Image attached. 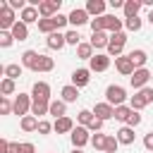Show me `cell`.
<instances>
[{
	"label": "cell",
	"instance_id": "6da1fadb",
	"mask_svg": "<svg viewBox=\"0 0 153 153\" xmlns=\"http://www.w3.org/2000/svg\"><path fill=\"white\" fill-rule=\"evenodd\" d=\"M127 98H129V96H127L124 86H120V84H110V86L105 88V103H110L112 108L124 105V100H127Z\"/></svg>",
	"mask_w": 153,
	"mask_h": 153
},
{
	"label": "cell",
	"instance_id": "7a4b0ae2",
	"mask_svg": "<svg viewBox=\"0 0 153 153\" xmlns=\"http://www.w3.org/2000/svg\"><path fill=\"white\" fill-rule=\"evenodd\" d=\"M124 43H127V33L120 31V33H110V45H108V55L110 57H122L124 55Z\"/></svg>",
	"mask_w": 153,
	"mask_h": 153
},
{
	"label": "cell",
	"instance_id": "3957f363",
	"mask_svg": "<svg viewBox=\"0 0 153 153\" xmlns=\"http://www.w3.org/2000/svg\"><path fill=\"white\" fill-rule=\"evenodd\" d=\"M17 22H19V19H17L14 10H12L7 2H2V5H0V31H12V26H14Z\"/></svg>",
	"mask_w": 153,
	"mask_h": 153
},
{
	"label": "cell",
	"instance_id": "277c9868",
	"mask_svg": "<svg viewBox=\"0 0 153 153\" xmlns=\"http://www.w3.org/2000/svg\"><path fill=\"white\" fill-rule=\"evenodd\" d=\"M31 105H33V98H31L29 93H19V96H14V115H19V117L31 115Z\"/></svg>",
	"mask_w": 153,
	"mask_h": 153
},
{
	"label": "cell",
	"instance_id": "5b68a950",
	"mask_svg": "<svg viewBox=\"0 0 153 153\" xmlns=\"http://www.w3.org/2000/svg\"><path fill=\"white\" fill-rule=\"evenodd\" d=\"M60 7H62V0H43L38 5V14L41 19H53L55 14H60Z\"/></svg>",
	"mask_w": 153,
	"mask_h": 153
},
{
	"label": "cell",
	"instance_id": "8992f818",
	"mask_svg": "<svg viewBox=\"0 0 153 153\" xmlns=\"http://www.w3.org/2000/svg\"><path fill=\"white\" fill-rule=\"evenodd\" d=\"M69 139H72L74 148H84L86 143H91V131H88V127H74V131L69 134Z\"/></svg>",
	"mask_w": 153,
	"mask_h": 153
},
{
	"label": "cell",
	"instance_id": "52a82bcc",
	"mask_svg": "<svg viewBox=\"0 0 153 153\" xmlns=\"http://www.w3.org/2000/svg\"><path fill=\"white\" fill-rule=\"evenodd\" d=\"M151 76H153V74H151V69H146V67H143V69H136V72L129 76V84H131L136 91H141V88H146V86H148Z\"/></svg>",
	"mask_w": 153,
	"mask_h": 153
},
{
	"label": "cell",
	"instance_id": "ba28073f",
	"mask_svg": "<svg viewBox=\"0 0 153 153\" xmlns=\"http://www.w3.org/2000/svg\"><path fill=\"white\" fill-rule=\"evenodd\" d=\"M110 60H112V57H110L108 53H96V55L88 60V69H91V72H105V69L110 67Z\"/></svg>",
	"mask_w": 153,
	"mask_h": 153
},
{
	"label": "cell",
	"instance_id": "9c48e42d",
	"mask_svg": "<svg viewBox=\"0 0 153 153\" xmlns=\"http://www.w3.org/2000/svg\"><path fill=\"white\" fill-rule=\"evenodd\" d=\"M67 17H69V24H72L74 29H79V26H84V24H91V17H88V12H86L84 7H74Z\"/></svg>",
	"mask_w": 153,
	"mask_h": 153
},
{
	"label": "cell",
	"instance_id": "30bf717a",
	"mask_svg": "<svg viewBox=\"0 0 153 153\" xmlns=\"http://www.w3.org/2000/svg\"><path fill=\"white\" fill-rule=\"evenodd\" d=\"M88 81H91V69H88V67H79V69L72 72V84H74L76 88L88 86Z\"/></svg>",
	"mask_w": 153,
	"mask_h": 153
},
{
	"label": "cell",
	"instance_id": "8fae6325",
	"mask_svg": "<svg viewBox=\"0 0 153 153\" xmlns=\"http://www.w3.org/2000/svg\"><path fill=\"white\" fill-rule=\"evenodd\" d=\"M31 98L33 100H50V84L48 81H36L31 86Z\"/></svg>",
	"mask_w": 153,
	"mask_h": 153
},
{
	"label": "cell",
	"instance_id": "7c38bea8",
	"mask_svg": "<svg viewBox=\"0 0 153 153\" xmlns=\"http://www.w3.org/2000/svg\"><path fill=\"white\" fill-rule=\"evenodd\" d=\"M19 22H24L26 26H29V24H38V22H41L38 7H33V5H26V7L19 12Z\"/></svg>",
	"mask_w": 153,
	"mask_h": 153
},
{
	"label": "cell",
	"instance_id": "4fadbf2b",
	"mask_svg": "<svg viewBox=\"0 0 153 153\" xmlns=\"http://www.w3.org/2000/svg\"><path fill=\"white\" fill-rule=\"evenodd\" d=\"M124 26V19H117L115 14H103V29L108 33H120Z\"/></svg>",
	"mask_w": 153,
	"mask_h": 153
},
{
	"label": "cell",
	"instance_id": "5bb4252c",
	"mask_svg": "<svg viewBox=\"0 0 153 153\" xmlns=\"http://www.w3.org/2000/svg\"><path fill=\"white\" fill-rule=\"evenodd\" d=\"M115 67H117V72H120L122 76H131V74L136 72V67H134V62H131V57H129V55L117 57V60H115Z\"/></svg>",
	"mask_w": 153,
	"mask_h": 153
},
{
	"label": "cell",
	"instance_id": "9a60e30c",
	"mask_svg": "<svg viewBox=\"0 0 153 153\" xmlns=\"http://www.w3.org/2000/svg\"><path fill=\"white\" fill-rule=\"evenodd\" d=\"M93 115H96L98 120H103V122H105V120L115 117V108H112L110 103H105V100H103V103H96V105H93Z\"/></svg>",
	"mask_w": 153,
	"mask_h": 153
},
{
	"label": "cell",
	"instance_id": "2e32d148",
	"mask_svg": "<svg viewBox=\"0 0 153 153\" xmlns=\"http://www.w3.org/2000/svg\"><path fill=\"white\" fill-rule=\"evenodd\" d=\"M45 45H48L50 50H62V48L67 45V38H65L62 31H55V33H50V36L45 38Z\"/></svg>",
	"mask_w": 153,
	"mask_h": 153
},
{
	"label": "cell",
	"instance_id": "e0dca14e",
	"mask_svg": "<svg viewBox=\"0 0 153 153\" xmlns=\"http://www.w3.org/2000/svg\"><path fill=\"white\" fill-rule=\"evenodd\" d=\"M88 43L93 45V50H100V48H105V50H108V45H110V33H108V31L91 33V41H88Z\"/></svg>",
	"mask_w": 153,
	"mask_h": 153
},
{
	"label": "cell",
	"instance_id": "ac0fdd59",
	"mask_svg": "<svg viewBox=\"0 0 153 153\" xmlns=\"http://www.w3.org/2000/svg\"><path fill=\"white\" fill-rule=\"evenodd\" d=\"M19 57H22V60H19V62H22V67L33 72V67L38 65V57H41V53H36V50H24Z\"/></svg>",
	"mask_w": 153,
	"mask_h": 153
},
{
	"label": "cell",
	"instance_id": "d6986e66",
	"mask_svg": "<svg viewBox=\"0 0 153 153\" xmlns=\"http://www.w3.org/2000/svg\"><path fill=\"white\" fill-rule=\"evenodd\" d=\"M115 136H117V141H120L122 146H131V143H134V139H136L134 129H131V127H127V124H124V127H120V129L115 131Z\"/></svg>",
	"mask_w": 153,
	"mask_h": 153
},
{
	"label": "cell",
	"instance_id": "ffe728a7",
	"mask_svg": "<svg viewBox=\"0 0 153 153\" xmlns=\"http://www.w3.org/2000/svg\"><path fill=\"white\" fill-rule=\"evenodd\" d=\"M84 10L88 12L91 19H96V17H103V14H105V2H103V0H88Z\"/></svg>",
	"mask_w": 153,
	"mask_h": 153
},
{
	"label": "cell",
	"instance_id": "44dd1931",
	"mask_svg": "<svg viewBox=\"0 0 153 153\" xmlns=\"http://www.w3.org/2000/svg\"><path fill=\"white\" fill-rule=\"evenodd\" d=\"M53 129L57 131V134H72L74 131V122H72V117H60V120H55L53 122Z\"/></svg>",
	"mask_w": 153,
	"mask_h": 153
},
{
	"label": "cell",
	"instance_id": "7402d4cb",
	"mask_svg": "<svg viewBox=\"0 0 153 153\" xmlns=\"http://www.w3.org/2000/svg\"><path fill=\"white\" fill-rule=\"evenodd\" d=\"M129 57H131V62H134L136 69H143L146 62H148V53H146L143 48H134V50L129 53Z\"/></svg>",
	"mask_w": 153,
	"mask_h": 153
},
{
	"label": "cell",
	"instance_id": "603a6c76",
	"mask_svg": "<svg viewBox=\"0 0 153 153\" xmlns=\"http://www.w3.org/2000/svg\"><path fill=\"white\" fill-rule=\"evenodd\" d=\"M22 72H24L22 62H10V65H5V67H2V74H5L7 79H12V81H17V79L22 76Z\"/></svg>",
	"mask_w": 153,
	"mask_h": 153
},
{
	"label": "cell",
	"instance_id": "cb8c5ba5",
	"mask_svg": "<svg viewBox=\"0 0 153 153\" xmlns=\"http://www.w3.org/2000/svg\"><path fill=\"white\" fill-rule=\"evenodd\" d=\"M141 0H127L124 2V19H134V17H139V12H141Z\"/></svg>",
	"mask_w": 153,
	"mask_h": 153
},
{
	"label": "cell",
	"instance_id": "d4e9b609",
	"mask_svg": "<svg viewBox=\"0 0 153 153\" xmlns=\"http://www.w3.org/2000/svg\"><path fill=\"white\" fill-rule=\"evenodd\" d=\"M48 115H53L55 120L65 117V115H67V103H65L62 98H57V100H50V112H48Z\"/></svg>",
	"mask_w": 153,
	"mask_h": 153
},
{
	"label": "cell",
	"instance_id": "484cf974",
	"mask_svg": "<svg viewBox=\"0 0 153 153\" xmlns=\"http://www.w3.org/2000/svg\"><path fill=\"white\" fill-rule=\"evenodd\" d=\"M60 96H62L65 103H76V98H79V88H76L74 84H67V86H62Z\"/></svg>",
	"mask_w": 153,
	"mask_h": 153
},
{
	"label": "cell",
	"instance_id": "4316f807",
	"mask_svg": "<svg viewBox=\"0 0 153 153\" xmlns=\"http://www.w3.org/2000/svg\"><path fill=\"white\" fill-rule=\"evenodd\" d=\"M38 122H41L38 117L26 115V117H22V120H19V127H22V131H26V134H29V131H38Z\"/></svg>",
	"mask_w": 153,
	"mask_h": 153
},
{
	"label": "cell",
	"instance_id": "83f0119b",
	"mask_svg": "<svg viewBox=\"0 0 153 153\" xmlns=\"http://www.w3.org/2000/svg\"><path fill=\"white\" fill-rule=\"evenodd\" d=\"M53 69H55V60L48 57V55H41L38 57V65L33 67V72H43V74L45 72H53Z\"/></svg>",
	"mask_w": 153,
	"mask_h": 153
},
{
	"label": "cell",
	"instance_id": "f1b7e54d",
	"mask_svg": "<svg viewBox=\"0 0 153 153\" xmlns=\"http://www.w3.org/2000/svg\"><path fill=\"white\" fill-rule=\"evenodd\" d=\"M48 112H50V100H33V105H31V115L33 117H43Z\"/></svg>",
	"mask_w": 153,
	"mask_h": 153
},
{
	"label": "cell",
	"instance_id": "f546056e",
	"mask_svg": "<svg viewBox=\"0 0 153 153\" xmlns=\"http://www.w3.org/2000/svg\"><path fill=\"white\" fill-rule=\"evenodd\" d=\"M12 36H14V41H26L29 38V26L24 24V22H17L14 26H12Z\"/></svg>",
	"mask_w": 153,
	"mask_h": 153
},
{
	"label": "cell",
	"instance_id": "4dcf8cb0",
	"mask_svg": "<svg viewBox=\"0 0 153 153\" xmlns=\"http://www.w3.org/2000/svg\"><path fill=\"white\" fill-rule=\"evenodd\" d=\"M93 120H96L93 110H79V112H76V122H79V127H88Z\"/></svg>",
	"mask_w": 153,
	"mask_h": 153
},
{
	"label": "cell",
	"instance_id": "1f68e13d",
	"mask_svg": "<svg viewBox=\"0 0 153 153\" xmlns=\"http://www.w3.org/2000/svg\"><path fill=\"white\" fill-rule=\"evenodd\" d=\"M38 31H41V33H45V36L55 33V31H57V26H55V19H41V22H38Z\"/></svg>",
	"mask_w": 153,
	"mask_h": 153
},
{
	"label": "cell",
	"instance_id": "d6a6232c",
	"mask_svg": "<svg viewBox=\"0 0 153 153\" xmlns=\"http://www.w3.org/2000/svg\"><path fill=\"white\" fill-rule=\"evenodd\" d=\"M93 55H96V53H93V45H91V43H81V45L76 48V57H79V60H91Z\"/></svg>",
	"mask_w": 153,
	"mask_h": 153
},
{
	"label": "cell",
	"instance_id": "836d02e7",
	"mask_svg": "<svg viewBox=\"0 0 153 153\" xmlns=\"http://www.w3.org/2000/svg\"><path fill=\"white\" fill-rule=\"evenodd\" d=\"M14 88H17V86H14V81H12V79H7V76H5V79L0 81V93H2L5 98H10V96L14 93Z\"/></svg>",
	"mask_w": 153,
	"mask_h": 153
},
{
	"label": "cell",
	"instance_id": "e575fe53",
	"mask_svg": "<svg viewBox=\"0 0 153 153\" xmlns=\"http://www.w3.org/2000/svg\"><path fill=\"white\" fill-rule=\"evenodd\" d=\"M0 115H14V100L0 96Z\"/></svg>",
	"mask_w": 153,
	"mask_h": 153
},
{
	"label": "cell",
	"instance_id": "d590c367",
	"mask_svg": "<svg viewBox=\"0 0 153 153\" xmlns=\"http://www.w3.org/2000/svg\"><path fill=\"white\" fill-rule=\"evenodd\" d=\"M105 139H108V134H100V131H98V134L91 136V146H93L96 151H103V153H105Z\"/></svg>",
	"mask_w": 153,
	"mask_h": 153
},
{
	"label": "cell",
	"instance_id": "8d00e7d4",
	"mask_svg": "<svg viewBox=\"0 0 153 153\" xmlns=\"http://www.w3.org/2000/svg\"><path fill=\"white\" fill-rule=\"evenodd\" d=\"M65 38H67V45H74V48H79V45H81V36H79V31H76V29H69V31L65 33Z\"/></svg>",
	"mask_w": 153,
	"mask_h": 153
},
{
	"label": "cell",
	"instance_id": "74e56055",
	"mask_svg": "<svg viewBox=\"0 0 153 153\" xmlns=\"http://www.w3.org/2000/svg\"><path fill=\"white\" fill-rule=\"evenodd\" d=\"M129 115H131V108H129V105H120V108H115V120H120V122L127 124Z\"/></svg>",
	"mask_w": 153,
	"mask_h": 153
},
{
	"label": "cell",
	"instance_id": "f35d334b",
	"mask_svg": "<svg viewBox=\"0 0 153 153\" xmlns=\"http://www.w3.org/2000/svg\"><path fill=\"white\" fill-rule=\"evenodd\" d=\"M141 26H143V19H141V17L124 19V29H127V31H141Z\"/></svg>",
	"mask_w": 153,
	"mask_h": 153
},
{
	"label": "cell",
	"instance_id": "ab89813d",
	"mask_svg": "<svg viewBox=\"0 0 153 153\" xmlns=\"http://www.w3.org/2000/svg\"><path fill=\"white\" fill-rule=\"evenodd\" d=\"M117 148H120L117 136H110L108 134V139H105V153H117Z\"/></svg>",
	"mask_w": 153,
	"mask_h": 153
},
{
	"label": "cell",
	"instance_id": "60d3db41",
	"mask_svg": "<svg viewBox=\"0 0 153 153\" xmlns=\"http://www.w3.org/2000/svg\"><path fill=\"white\" fill-rule=\"evenodd\" d=\"M12 43H14L12 31H0V48H10Z\"/></svg>",
	"mask_w": 153,
	"mask_h": 153
},
{
	"label": "cell",
	"instance_id": "b9f144b4",
	"mask_svg": "<svg viewBox=\"0 0 153 153\" xmlns=\"http://www.w3.org/2000/svg\"><path fill=\"white\" fill-rule=\"evenodd\" d=\"M129 108H131V110H136V112H139V110H143V108H146V103H143V100H141V96H139V93H134V96H131V98H129Z\"/></svg>",
	"mask_w": 153,
	"mask_h": 153
},
{
	"label": "cell",
	"instance_id": "7bdbcfd3",
	"mask_svg": "<svg viewBox=\"0 0 153 153\" xmlns=\"http://www.w3.org/2000/svg\"><path fill=\"white\" fill-rule=\"evenodd\" d=\"M139 96H141V100L148 105V103H153V86H146V88H141V91H136Z\"/></svg>",
	"mask_w": 153,
	"mask_h": 153
},
{
	"label": "cell",
	"instance_id": "ee69618b",
	"mask_svg": "<svg viewBox=\"0 0 153 153\" xmlns=\"http://www.w3.org/2000/svg\"><path fill=\"white\" fill-rule=\"evenodd\" d=\"M141 124V115L136 112V110H131V115H129V120H127V127H131V129H136Z\"/></svg>",
	"mask_w": 153,
	"mask_h": 153
},
{
	"label": "cell",
	"instance_id": "f6af8a7d",
	"mask_svg": "<svg viewBox=\"0 0 153 153\" xmlns=\"http://www.w3.org/2000/svg\"><path fill=\"white\" fill-rule=\"evenodd\" d=\"M53 19H55V26H57V31H60V29H65V26L69 24V17H67V14H55Z\"/></svg>",
	"mask_w": 153,
	"mask_h": 153
},
{
	"label": "cell",
	"instance_id": "bcb514c9",
	"mask_svg": "<svg viewBox=\"0 0 153 153\" xmlns=\"http://www.w3.org/2000/svg\"><path fill=\"white\" fill-rule=\"evenodd\" d=\"M88 26H91V31H93V33H98V31H105V29H103V17H96V19H91V24H88Z\"/></svg>",
	"mask_w": 153,
	"mask_h": 153
},
{
	"label": "cell",
	"instance_id": "7dc6e473",
	"mask_svg": "<svg viewBox=\"0 0 153 153\" xmlns=\"http://www.w3.org/2000/svg\"><path fill=\"white\" fill-rule=\"evenodd\" d=\"M50 131H53V124H50L48 120H41V122H38V134L45 136V134H50Z\"/></svg>",
	"mask_w": 153,
	"mask_h": 153
},
{
	"label": "cell",
	"instance_id": "c3c4849f",
	"mask_svg": "<svg viewBox=\"0 0 153 153\" xmlns=\"http://www.w3.org/2000/svg\"><path fill=\"white\" fill-rule=\"evenodd\" d=\"M5 2H7V5L12 7V10H19V12H22V10L26 7V2H24V0H5Z\"/></svg>",
	"mask_w": 153,
	"mask_h": 153
},
{
	"label": "cell",
	"instance_id": "681fc988",
	"mask_svg": "<svg viewBox=\"0 0 153 153\" xmlns=\"http://www.w3.org/2000/svg\"><path fill=\"white\" fill-rule=\"evenodd\" d=\"M103 124H105V122H103V120H98V117H96V120H93V122H91V124H88V131H96V134H98V131H100V129H103Z\"/></svg>",
	"mask_w": 153,
	"mask_h": 153
},
{
	"label": "cell",
	"instance_id": "f907efd6",
	"mask_svg": "<svg viewBox=\"0 0 153 153\" xmlns=\"http://www.w3.org/2000/svg\"><path fill=\"white\" fill-rule=\"evenodd\" d=\"M19 153H36V146H33L31 141H24V143L19 146Z\"/></svg>",
	"mask_w": 153,
	"mask_h": 153
},
{
	"label": "cell",
	"instance_id": "816d5d0a",
	"mask_svg": "<svg viewBox=\"0 0 153 153\" xmlns=\"http://www.w3.org/2000/svg\"><path fill=\"white\" fill-rule=\"evenodd\" d=\"M143 148H146V151H153V131H148V134L143 136Z\"/></svg>",
	"mask_w": 153,
	"mask_h": 153
},
{
	"label": "cell",
	"instance_id": "f5cc1de1",
	"mask_svg": "<svg viewBox=\"0 0 153 153\" xmlns=\"http://www.w3.org/2000/svg\"><path fill=\"white\" fill-rule=\"evenodd\" d=\"M124 2H127V0H110V7H112V10H120V7L124 10Z\"/></svg>",
	"mask_w": 153,
	"mask_h": 153
},
{
	"label": "cell",
	"instance_id": "db71d44e",
	"mask_svg": "<svg viewBox=\"0 0 153 153\" xmlns=\"http://www.w3.org/2000/svg\"><path fill=\"white\" fill-rule=\"evenodd\" d=\"M7 148H10V141L7 139H0V153H7Z\"/></svg>",
	"mask_w": 153,
	"mask_h": 153
},
{
	"label": "cell",
	"instance_id": "11a10c76",
	"mask_svg": "<svg viewBox=\"0 0 153 153\" xmlns=\"http://www.w3.org/2000/svg\"><path fill=\"white\" fill-rule=\"evenodd\" d=\"M72 153H84V148H72Z\"/></svg>",
	"mask_w": 153,
	"mask_h": 153
},
{
	"label": "cell",
	"instance_id": "9f6ffc18",
	"mask_svg": "<svg viewBox=\"0 0 153 153\" xmlns=\"http://www.w3.org/2000/svg\"><path fill=\"white\" fill-rule=\"evenodd\" d=\"M148 22H151V24H153V10H151V12H148Z\"/></svg>",
	"mask_w": 153,
	"mask_h": 153
},
{
	"label": "cell",
	"instance_id": "6f0895ef",
	"mask_svg": "<svg viewBox=\"0 0 153 153\" xmlns=\"http://www.w3.org/2000/svg\"><path fill=\"white\" fill-rule=\"evenodd\" d=\"M50 153H53V151H50Z\"/></svg>",
	"mask_w": 153,
	"mask_h": 153
}]
</instances>
